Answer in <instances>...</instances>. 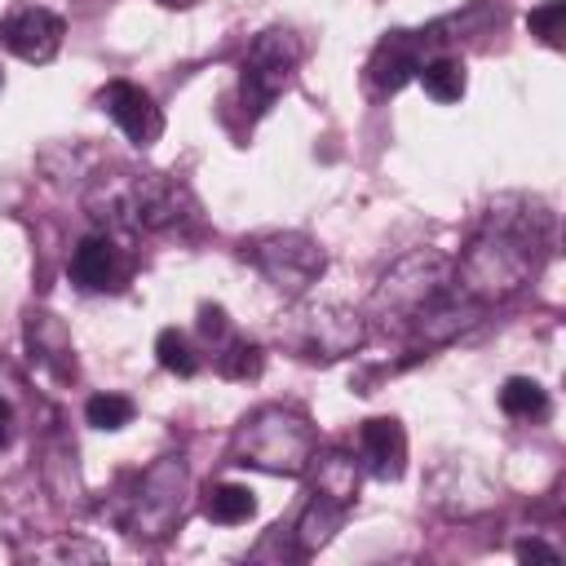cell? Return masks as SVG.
Instances as JSON below:
<instances>
[{"instance_id": "cell-1", "label": "cell", "mask_w": 566, "mask_h": 566, "mask_svg": "<svg viewBox=\"0 0 566 566\" xmlns=\"http://www.w3.org/2000/svg\"><path fill=\"white\" fill-rule=\"evenodd\" d=\"M548 239H553V212L539 199L513 195L491 203L482 230L469 239V248L455 261V287L482 305L513 296L539 270Z\"/></svg>"}, {"instance_id": "cell-2", "label": "cell", "mask_w": 566, "mask_h": 566, "mask_svg": "<svg viewBox=\"0 0 566 566\" xmlns=\"http://www.w3.org/2000/svg\"><path fill=\"white\" fill-rule=\"evenodd\" d=\"M195 195L168 172H111L88 190V217L106 234H142V230H181L195 221Z\"/></svg>"}, {"instance_id": "cell-3", "label": "cell", "mask_w": 566, "mask_h": 566, "mask_svg": "<svg viewBox=\"0 0 566 566\" xmlns=\"http://www.w3.org/2000/svg\"><path fill=\"white\" fill-rule=\"evenodd\" d=\"M314 451H318L314 424L296 407H283V402H265V407L248 411L230 438L234 464L279 473V478H301Z\"/></svg>"}, {"instance_id": "cell-4", "label": "cell", "mask_w": 566, "mask_h": 566, "mask_svg": "<svg viewBox=\"0 0 566 566\" xmlns=\"http://www.w3.org/2000/svg\"><path fill=\"white\" fill-rule=\"evenodd\" d=\"M455 283V261L438 248H416L407 256H398L380 283L371 287V301H367V314L380 318V323H411V314L420 305H429L438 292H447Z\"/></svg>"}, {"instance_id": "cell-5", "label": "cell", "mask_w": 566, "mask_h": 566, "mask_svg": "<svg viewBox=\"0 0 566 566\" xmlns=\"http://www.w3.org/2000/svg\"><path fill=\"white\" fill-rule=\"evenodd\" d=\"M186 495H190V469L181 455H159L137 482L133 495L124 500V531L133 539H164L177 531L186 517Z\"/></svg>"}, {"instance_id": "cell-6", "label": "cell", "mask_w": 566, "mask_h": 566, "mask_svg": "<svg viewBox=\"0 0 566 566\" xmlns=\"http://www.w3.org/2000/svg\"><path fill=\"white\" fill-rule=\"evenodd\" d=\"M301 62H305V44H301L296 31H287V27H265L261 35H252V44H248V53H243V62H239L243 111H248L252 119H261V115L274 106V97H279L283 88H292Z\"/></svg>"}, {"instance_id": "cell-7", "label": "cell", "mask_w": 566, "mask_h": 566, "mask_svg": "<svg viewBox=\"0 0 566 566\" xmlns=\"http://www.w3.org/2000/svg\"><path fill=\"white\" fill-rule=\"evenodd\" d=\"M243 252H248L252 265L265 274V283H270L274 292H283L287 301L305 296V292L318 283V274L327 270L323 248H318L310 234H301V230H274V234H261V239L243 243Z\"/></svg>"}, {"instance_id": "cell-8", "label": "cell", "mask_w": 566, "mask_h": 566, "mask_svg": "<svg viewBox=\"0 0 566 566\" xmlns=\"http://www.w3.org/2000/svg\"><path fill=\"white\" fill-rule=\"evenodd\" d=\"M279 336H283L301 358H323V363H332V358H345V354L363 349L367 323H363L358 310L332 301V305H305V310H296V314L279 327Z\"/></svg>"}, {"instance_id": "cell-9", "label": "cell", "mask_w": 566, "mask_h": 566, "mask_svg": "<svg viewBox=\"0 0 566 566\" xmlns=\"http://www.w3.org/2000/svg\"><path fill=\"white\" fill-rule=\"evenodd\" d=\"M62 35H66V22H62L53 9H44V4H18V9L4 13V22H0L4 49H9L13 57L31 62V66L53 62L57 49H62Z\"/></svg>"}, {"instance_id": "cell-10", "label": "cell", "mask_w": 566, "mask_h": 566, "mask_svg": "<svg viewBox=\"0 0 566 566\" xmlns=\"http://www.w3.org/2000/svg\"><path fill=\"white\" fill-rule=\"evenodd\" d=\"M97 111H106V115L119 124V133H124L137 150H146V146H155V142L164 137V111H159L155 97H150L142 84H133V80H111V84L97 93Z\"/></svg>"}, {"instance_id": "cell-11", "label": "cell", "mask_w": 566, "mask_h": 566, "mask_svg": "<svg viewBox=\"0 0 566 566\" xmlns=\"http://www.w3.org/2000/svg\"><path fill=\"white\" fill-rule=\"evenodd\" d=\"M128 274H133V256L106 230L84 234L71 252V279L84 292H119L128 283Z\"/></svg>"}, {"instance_id": "cell-12", "label": "cell", "mask_w": 566, "mask_h": 566, "mask_svg": "<svg viewBox=\"0 0 566 566\" xmlns=\"http://www.w3.org/2000/svg\"><path fill=\"white\" fill-rule=\"evenodd\" d=\"M482 318V301H473L469 292H460L455 283L447 287V292H438L429 305H420L416 314H411V340L416 345H447V340H455L460 332H469L473 323Z\"/></svg>"}, {"instance_id": "cell-13", "label": "cell", "mask_w": 566, "mask_h": 566, "mask_svg": "<svg viewBox=\"0 0 566 566\" xmlns=\"http://www.w3.org/2000/svg\"><path fill=\"white\" fill-rule=\"evenodd\" d=\"M420 62H424V40H420V31H389V35L371 49V57H367V88H371L376 97H389V93H398L407 80H416Z\"/></svg>"}, {"instance_id": "cell-14", "label": "cell", "mask_w": 566, "mask_h": 566, "mask_svg": "<svg viewBox=\"0 0 566 566\" xmlns=\"http://www.w3.org/2000/svg\"><path fill=\"white\" fill-rule=\"evenodd\" d=\"M358 460L371 478L398 482L407 469V433L394 416H371L358 424Z\"/></svg>"}, {"instance_id": "cell-15", "label": "cell", "mask_w": 566, "mask_h": 566, "mask_svg": "<svg viewBox=\"0 0 566 566\" xmlns=\"http://www.w3.org/2000/svg\"><path fill=\"white\" fill-rule=\"evenodd\" d=\"M429 500L442 509V513H478V509H486L491 504V482L460 455V460H447V464H438L433 469V478H429Z\"/></svg>"}, {"instance_id": "cell-16", "label": "cell", "mask_w": 566, "mask_h": 566, "mask_svg": "<svg viewBox=\"0 0 566 566\" xmlns=\"http://www.w3.org/2000/svg\"><path fill=\"white\" fill-rule=\"evenodd\" d=\"M305 473H310V491L314 495H327L336 504H354V495H358V460L349 451H340V447L314 451Z\"/></svg>"}, {"instance_id": "cell-17", "label": "cell", "mask_w": 566, "mask_h": 566, "mask_svg": "<svg viewBox=\"0 0 566 566\" xmlns=\"http://www.w3.org/2000/svg\"><path fill=\"white\" fill-rule=\"evenodd\" d=\"M345 513H349V504H336V500H327V495H314V491H310V504L301 509L296 526L287 531V535L296 539V557H314L318 548H327V544H332V535L345 526Z\"/></svg>"}, {"instance_id": "cell-18", "label": "cell", "mask_w": 566, "mask_h": 566, "mask_svg": "<svg viewBox=\"0 0 566 566\" xmlns=\"http://www.w3.org/2000/svg\"><path fill=\"white\" fill-rule=\"evenodd\" d=\"M27 345H31V358L40 367H49L53 376H75V345H71L66 327L53 314H31L27 318Z\"/></svg>"}, {"instance_id": "cell-19", "label": "cell", "mask_w": 566, "mask_h": 566, "mask_svg": "<svg viewBox=\"0 0 566 566\" xmlns=\"http://www.w3.org/2000/svg\"><path fill=\"white\" fill-rule=\"evenodd\" d=\"M416 75H420V84H424V93H429L433 102H442V106H451V102H460V97H464V88H469V75H464V62H460L455 53H433V57H424Z\"/></svg>"}, {"instance_id": "cell-20", "label": "cell", "mask_w": 566, "mask_h": 566, "mask_svg": "<svg viewBox=\"0 0 566 566\" xmlns=\"http://www.w3.org/2000/svg\"><path fill=\"white\" fill-rule=\"evenodd\" d=\"M203 513H208V522H217V526H243V522L256 517V495H252V486H243V482H221V486L208 491Z\"/></svg>"}, {"instance_id": "cell-21", "label": "cell", "mask_w": 566, "mask_h": 566, "mask_svg": "<svg viewBox=\"0 0 566 566\" xmlns=\"http://www.w3.org/2000/svg\"><path fill=\"white\" fill-rule=\"evenodd\" d=\"M500 411L513 420H539L548 411V389L535 376H509L500 385Z\"/></svg>"}, {"instance_id": "cell-22", "label": "cell", "mask_w": 566, "mask_h": 566, "mask_svg": "<svg viewBox=\"0 0 566 566\" xmlns=\"http://www.w3.org/2000/svg\"><path fill=\"white\" fill-rule=\"evenodd\" d=\"M261 367H265L261 345H252V340H230V336L217 345V371H221L226 380H256Z\"/></svg>"}, {"instance_id": "cell-23", "label": "cell", "mask_w": 566, "mask_h": 566, "mask_svg": "<svg viewBox=\"0 0 566 566\" xmlns=\"http://www.w3.org/2000/svg\"><path fill=\"white\" fill-rule=\"evenodd\" d=\"M155 358H159V367L172 371V376H195V371H199V354H195L190 336L177 332V327H164V332L155 336Z\"/></svg>"}, {"instance_id": "cell-24", "label": "cell", "mask_w": 566, "mask_h": 566, "mask_svg": "<svg viewBox=\"0 0 566 566\" xmlns=\"http://www.w3.org/2000/svg\"><path fill=\"white\" fill-rule=\"evenodd\" d=\"M133 398L128 394H93L88 402H84V420L93 424V429H102V433H115V429H124V424H133Z\"/></svg>"}, {"instance_id": "cell-25", "label": "cell", "mask_w": 566, "mask_h": 566, "mask_svg": "<svg viewBox=\"0 0 566 566\" xmlns=\"http://www.w3.org/2000/svg\"><path fill=\"white\" fill-rule=\"evenodd\" d=\"M526 27H531V35L539 40V44H548V49H562L566 40V0H544L539 9H531L526 13Z\"/></svg>"}, {"instance_id": "cell-26", "label": "cell", "mask_w": 566, "mask_h": 566, "mask_svg": "<svg viewBox=\"0 0 566 566\" xmlns=\"http://www.w3.org/2000/svg\"><path fill=\"white\" fill-rule=\"evenodd\" d=\"M31 557H44V562H106V548L88 544V539H57L49 548H35Z\"/></svg>"}, {"instance_id": "cell-27", "label": "cell", "mask_w": 566, "mask_h": 566, "mask_svg": "<svg viewBox=\"0 0 566 566\" xmlns=\"http://www.w3.org/2000/svg\"><path fill=\"white\" fill-rule=\"evenodd\" d=\"M199 332H203V340L221 345V340L230 336V318H226V310H221V305H199Z\"/></svg>"}, {"instance_id": "cell-28", "label": "cell", "mask_w": 566, "mask_h": 566, "mask_svg": "<svg viewBox=\"0 0 566 566\" xmlns=\"http://www.w3.org/2000/svg\"><path fill=\"white\" fill-rule=\"evenodd\" d=\"M522 562H557V548H548L544 539H517V548H513Z\"/></svg>"}, {"instance_id": "cell-29", "label": "cell", "mask_w": 566, "mask_h": 566, "mask_svg": "<svg viewBox=\"0 0 566 566\" xmlns=\"http://www.w3.org/2000/svg\"><path fill=\"white\" fill-rule=\"evenodd\" d=\"M9 433H13V407L0 398V447L9 442Z\"/></svg>"}, {"instance_id": "cell-30", "label": "cell", "mask_w": 566, "mask_h": 566, "mask_svg": "<svg viewBox=\"0 0 566 566\" xmlns=\"http://www.w3.org/2000/svg\"><path fill=\"white\" fill-rule=\"evenodd\" d=\"M159 4H164V9H190L195 0H159Z\"/></svg>"}, {"instance_id": "cell-31", "label": "cell", "mask_w": 566, "mask_h": 566, "mask_svg": "<svg viewBox=\"0 0 566 566\" xmlns=\"http://www.w3.org/2000/svg\"><path fill=\"white\" fill-rule=\"evenodd\" d=\"M0 88H4V71H0Z\"/></svg>"}]
</instances>
